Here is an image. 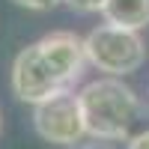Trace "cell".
Listing matches in <instances>:
<instances>
[{"label":"cell","instance_id":"cell-8","mask_svg":"<svg viewBox=\"0 0 149 149\" xmlns=\"http://www.w3.org/2000/svg\"><path fill=\"white\" fill-rule=\"evenodd\" d=\"M12 3L21 6V9H30V12H48L57 3H63V0H12Z\"/></svg>","mask_w":149,"mask_h":149},{"label":"cell","instance_id":"cell-5","mask_svg":"<svg viewBox=\"0 0 149 149\" xmlns=\"http://www.w3.org/2000/svg\"><path fill=\"white\" fill-rule=\"evenodd\" d=\"M36 45H39L45 63L51 66V72L57 74V81L63 84L66 90H72V86L78 84V78L84 74V66L90 63V60H86L84 39L69 33V30H54V33L42 36Z\"/></svg>","mask_w":149,"mask_h":149},{"label":"cell","instance_id":"cell-6","mask_svg":"<svg viewBox=\"0 0 149 149\" xmlns=\"http://www.w3.org/2000/svg\"><path fill=\"white\" fill-rule=\"evenodd\" d=\"M102 15L107 24L140 33L143 27H149V0H104Z\"/></svg>","mask_w":149,"mask_h":149},{"label":"cell","instance_id":"cell-2","mask_svg":"<svg viewBox=\"0 0 149 149\" xmlns=\"http://www.w3.org/2000/svg\"><path fill=\"white\" fill-rule=\"evenodd\" d=\"M84 45H86L90 66H95L98 72L110 74V78L134 74L146 60V45L140 39V33L116 27V24H102V27L90 30Z\"/></svg>","mask_w":149,"mask_h":149},{"label":"cell","instance_id":"cell-1","mask_svg":"<svg viewBox=\"0 0 149 149\" xmlns=\"http://www.w3.org/2000/svg\"><path fill=\"white\" fill-rule=\"evenodd\" d=\"M78 104L84 113V125L90 137L102 140H122L128 137V131L137 119L140 102L128 84H122L119 78H95L90 84H84L78 90Z\"/></svg>","mask_w":149,"mask_h":149},{"label":"cell","instance_id":"cell-4","mask_svg":"<svg viewBox=\"0 0 149 149\" xmlns=\"http://www.w3.org/2000/svg\"><path fill=\"white\" fill-rule=\"evenodd\" d=\"M66 86L57 81V74L51 72V66L45 63V57L39 51V45H27L21 48L15 63H12V93L18 102L27 104H39L45 98H51L57 93H63Z\"/></svg>","mask_w":149,"mask_h":149},{"label":"cell","instance_id":"cell-10","mask_svg":"<svg viewBox=\"0 0 149 149\" xmlns=\"http://www.w3.org/2000/svg\"><path fill=\"white\" fill-rule=\"evenodd\" d=\"M125 149H149V128H146V131H140L137 137H131Z\"/></svg>","mask_w":149,"mask_h":149},{"label":"cell","instance_id":"cell-11","mask_svg":"<svg viewBox=\"0 0 149 149\" xmlns=\"http://www.w3.org/2000/svg\"><path fill=\"white\" fill-rule=\"evenodd\" d=\"M0 128H3V119H0Z\"/></svg>","mask_w":149,"mask_h":149},{"label":"cell","instance_id":"cell-9","mask_svg":"<svg viewBox=\"0 0 149 149\" xmlns=\"http://www.w3.org/2000/svg\"><path fill=\"white\" fill-rule=\"evenodd\" d=\"M66 6H72L74 12H102L104 0H63Z\"/></svg>","mask_w":149,"mask_h":149},{"label":"cell","instance_id":"cell-7","mask_svg":"<svg viewBox=\"0 0 149 149\" xmlns=\"http://www.w3.org/2000/svg\"><path fill=\"white\" fill-rule=\"evenodd\" d=\"M66 149H113V140H102V137H81L78 143H72V146H66Z\"/></svg>","mask_w":149,"mask_h":149},{"label":"cell","instance_id":"cell-3","mask_svg":"<svg viewBox=\"0 0 149 149\" xmlns=\"http://www.w3.org/2000/svg\"><path fill=\"white\" fill-rule=\"evenodd\" d=\"M33 128L45 143L54 146H72L81 137H86V125H84V113L78 104V93L63 90L45 102L33 104Z\"/></svg>","mask_w":149,"mask_h":149}]
</instances>
